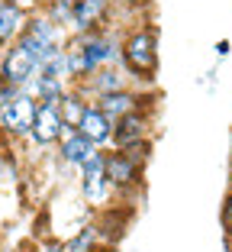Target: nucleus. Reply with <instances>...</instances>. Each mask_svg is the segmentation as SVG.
Segmentation results:
<instances>
[{
  "label": "nucleus",
  "instance_id": "1",
  "mask_svg": "<svg viewBox=\"0 0 232 252\" xmlns=\"http://www.w3.org/2000/svg\"><path fill=\"white\" fill-rule=\"evenodd\" d=\"M158 42L161 32L155 23H135L120 32V68L135 88H152L158 81V68H161Z\"/></svg>",
  "mask_w": 232,
  "mask_h": 252
},
{
  "label": "nucleus",
  "instance_id": "2",
  "mask_svg": "<svg viewBox=\"0 0 232 252\" xmlns=\"http://www.w3.org/2000/svg\"><path fill=\"white\" fill-rule=\"evenodd\" d=\"M65 39H68V32L61 30L58 23H52L49 16L42 13V10L36 7V10H29V16H26V26H23L16 45H20L23 52H26L39 68H42L55 52H61V49H65Z\"/></svg>",
  "mask_w": 232,
  "mask_h": 252
},
{
  "label": "nucleus",
  "instance_id": "3",
  "mask_svg": "<svg viewBox=\"0 0 232 252\" xmlns=\"http://www.w3.org/2000/svg\"><path fill=\"white\" fill-rule=\"evenodd\" d=\"M103 175L116 191V204H126L145 181V162L123 149H103Z\"/></svg>",
  "mask_w": 232,
  "mask_h": 252
},
{
  "label": "nucleus",
  "instance_id": "4",
  "mask_svg": "<svg viewBox=\"0 0 232 252\" xmlns=\"http://www.w3.org/2000/svg\"><path fill=\"white\" fill-rule=\"evenodd\" d=\"M36 107H39V100L29 97L26 91L13 94L7 104H0V142H3V146H20V142H26L32 117H36Z\"/></svg>",
  "mask_w": 232,
  "mask_h": 252
},
{
  "label": "nucleus",
  "instance_id": "5",
  "mask_svg": "<svg viewBox=\"0 0 232 252\" xmlns=\"http://www.w3.org/2000/svg\"><path fill=\"white\" fill-rule=\"evenodd\" d=\"M77 191H81V200L87 204V210H94V214H100V210L116 204V191H113V185L103 175V152L94 156L77 171Z\"/></svg>",
  "mask_w": 232,
  "mask_h": 252
},
{
  "label": "nucleus",
  "instance_id": "6",
  "mask_svg": "<svg viewBox=\"0 0 232 252\" xmlns=\"http://www.w3.org/2000/svg\"><path fill=\"white\" fill-rule=\"evenodd\" d=\"M65 120L58 113V104H39L36 117H32L29 136H26V146H32L36 152H45V149H55L58 139L65 136Z\"/></svg>",
  "mask_w": 232,
  "mask_h": 252
},
{
  "label": "nucleus",
  "instance_id": "7",
  "mask_svg": "<svg viewBox=\"0 0 232 252\" xmlns=\"http://www.w3.org/2000/svg\"><path fill=\"white\" fill-rule=\"evenodd\" d=\"M75 42L81 45L87 65L97 71L106 65H120V32L116 30H97V32H81L75 36Z\"/></svg>",
  "mask_w": 232,
  "mask_h": 252
},
{
  "label": "nucleus",
  "instance_id": "8",
  "mask_svg": "<svg viewBox=\"0 0 232 252\" xmlns=\"http://www.w3.org/2000/svg\"><path fill=\"white\" fill-rule=\"evenodd\" d=\"M97 30H113V0H75L68 36L97 32Z\"/></svg>",
  "mask_w": 232,
  "mask_h": 252
},
{
  "label": "nucleus",
  "instance_id": "9",
  "mask_svg": "<svg viewBox=\"0 0 232 252\" xmlns=\"http://www.w3.org/2000/svg\"><path fill=\"white\" fill-rule=\"evenodd\" d=\"M152 97H155V94H152V88H126V91H113V94H100V97H94L90 104H97L100 110L116 123V120L126 117V113L155 110Z\"/></svg>",
  "mask_w": 232,
  "mask_h": 252
},
{
  "label": "nucleus",
  "instance_id": "10",
  "mask_svg": "<svg viewBox=\"0 0 232 252\" xmlns=\"http://www.w3.org/2000/svg\"><path fill=\"white\" fill-rule=\"evenodd\" d=\"M152 113L155 110H135L126 113L113 123V142L110 149H135L149 142V129H152Z\"/></svg>",
  "mask_w": 232,
  "mask_h": 252
},
{
  "label": "nucleus",
  "instance_id": "11",
  "mask_svg": "<svg viewBox=\"0 0 232 252\" xmlns=\"http://www.w3.org/2000/svg\"><path fill=\"white\" fill-rule=\"evenodd\" d=\"M103 149H97L94 142H87L77 129H65V136L58 139V146H55V158H58L61 165H65L68 171H81L84 165L90 162L94 156H100Z\"/></svg>",
  "mask_w": 232,
  "mask_h": 252
},
{
  "label": "nucleus",
  "instance_id": "12",
  "mask_svg": "<svg viewBox=\"0 0 232 252\" xmlns=\"http://www.w3.org/2000/svg\"><path fill=\"white\" fill-rule=\"evenodd\" d=\"M36 74H39V65L26 52H23L16 42L3 49V59H0V81H3V84L23 91L26 84L32 81V78H36Z\"/></svg>",
  "mask_w": 232,
  "mask_h": 252
},
{
  "label": "nucleus",
  "instance_id": "13",
  "mask_svg": "<svg viewBox=\"0 0 232 252\" xmlns=\"http://www.w3.org/2000/svg\"><path fill=\"white\" fill-rule=\"evenodd\" d=\"M75 88H81V94L87 97V100H94V97H100V94H113V91H126V88H135V84L129 81V74L123 71L120 65H106V68H97V71L90 74L87 81L75 84Z\"/></svg>",
  "mask_w": 232,
  "mask_h": 252
},
{
  "label": "nucleus",
  "instance_id": "14",
  "mask_svg": "<svg viewBox=\"0 0 232 252\" xmlns=\"http://www.w3.org/2000/svg\"><path fill=\"white\" fill-rule=\"evenodd\" d=\"M39 3H26V0H0V49H7L20 39L29 10H36Z\"/></svg>",
  "mask_w": 232,
  "mask_h": 252
},
{
  "label": "nucleus",
  "instance_id": "15",
  "mask_svg": "<svg viewBox=\"0 0 232 252\" xmlns=\"http://www.w3.org/2000/svg\"><path fill=\"white\" fill-rule=\"evenodd\" d=\"M75 129H77V133H81L87 142H94L97 149H110V142H113V120L106 117V113L100 110L97 104H90L87 110H84L81 123H77Z\"/></svg>",
  "mask_w": 232,
  "mask_h": 252
},
{
  "label": "nucleus",
  "instance_id": "16",
  "mask_svg": "<svg viewBox=\"0 0 232 252\" xmlns=\"http://www.w3.org/2000/svg\"><path fill=\"white\" fill-rule=\"evenodd\" d=\"M71 88V84L68 81H61V78H49V74H36V78H32L29 84H26V94L29 97H36L39 104H58L61 100V94H65V91Z\"/></svg>",
  "mask_w": 232,
  "mask_h": 252
},
{
  "label": "nucleus",
  "instance_id": "17",
  "mask_svg": "<svg viewBox=\"0 0 232 252\" xmlns=\"http://www.w3.org/2000/svg\"><path fill=\"white\" fill-rule=\"evenodd\" d=\"M90 107V100L81 94V88H71L61 94V100H58V113H61V120H65V126L68 129H75L77 123H81V117H84V110Z\"/></svg>",
  "mask_w": 232,
  "mask_h": 252
},
{
  "label": "nucleus",
  "instance_id": "18",
  "mask_svg": "<svg viewBox=\"0 0 232 252\" xmlns=\"http://www.w3.org/2000/svg\"><path fill=\"white\" fill-rule=\"evenodd\" d=\"M100 246V236H97V226L94 223H84L75 236L65 239V252H94Z\"/></svg>",
  "mask_w": 232,
  "mask_h": 252
},
{
  "label": "nucleus",
  "instance_id": "19",
  "mask_svg": "<svg viewBox=\"0 0 232 252\" xmlns=\"http://www.w3.org/2000/svg\"><path fill=\"white\" fill-rule=\"evenodd\" d=\"M219 226H223L226 243H232V188L226 191L223 204H219Z\"/></svg>",
  "mask_w": 232,
  "mask_h": 252
},
{
  "label": "nucleus",
  "instance_id": "20",
  "mask_svg": "<svg viewBox=\"0 0 232 252\" xmlns=\"http://www.w3.org/2000/svg\"><path fill=\"white\" fill-rule=\"evenodd\" d=\"M36 252H65V239H45L42 246H36Z\"/></svg>",
  "mask_w": 232,
  "mask_h": 252
},
{
  "label": "nucleus",
  "instance_id": "21",
  "mask_svg": "<svg viewBox=\"0 0 232 252\" xmlns=\"http://www.w3.org/2000/svg\"><path fill=\"white\" fill-rule=\"evenodd\" d=\"M213 49H216V55H219V59H226V55H229V49H232V42H229V39H219V42L213 45Z\"/></svg>",
  "mask_w": 232,
  "mask_h": 252
},
{
  "label": "nucleus",
  "instance_id": "22",
  "mask_svg": "<svg viewBox=\"0 0 232 252\" xmlns=\"http://www.w3.org/2000/svg\"><path fill=\"white\" fill-rule=\"evenodd\" d=\"M42 3H52V7H68V10L75 7V0H42Z\"/></svg>",
  "mask_w": 232,
  "mask_h": 252
},
{
  "label": "nucleus",
  "instance_id": "23",
  "mask_svg": "<svg viewBox=\"0 0 232 252\" xmlns=\"http://www.w3.org/2000/svg\"><path fill=\"white\" fill-rule=\"evenodd\" d=\"M94 252H116V246H103V243H100V246H97Z\"/></svg>",
  "mask_w": 232,
  "mask_h": 252
},
{
  "label": "nucleus",
  "instance_id": "24",
  "mask_svg": "<svg viewBox=\"0 0 232 252\" xmlns=\"http://www.w3.org/2000/svg\"><path fill=\"white\" fill-rule=\"evenodd\" d=\"M229 188H232V168H229Z\"/></svg>",
  "mask_w": 232,
  "mask_h": 252
},
{
  "label": "nucleus",
  "instance_id": "25",
  "mask_svg": "<svg viewBox=\"0 0 232 252\" xmlns=\"http://www.w3.org/2000/svg\"><path fill=\"white\" fill-rule=\"evenodd\" d=\"M0 252H16V249H0Z\"/></svg>",
  "mask_w": 232,
  "mask_h": 252
},
{
  "label": "nucleus",
  "instance_id": "26",
  "mask_svg": "<svg viewBox=\"0 0 232 252\" xmlns=\"http://www.w3.org/2000/svg\"><path fill=\"white\" fill-rule=\"evenodd\" d=\"M36 3H42V0H36Z\"/></svg>",
  "mask_w": 232,
  "mask_h": 252
}]
</instances>
